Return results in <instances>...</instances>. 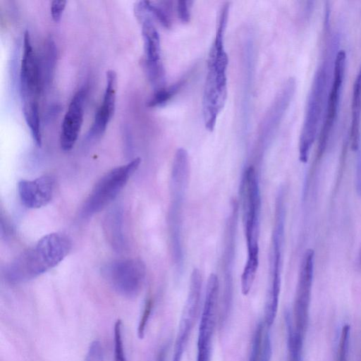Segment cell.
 Listing matches in <instances>:
<instances>
[{"label": "cell", "instance_id": "cell-25", "mask_svg": "<svg viewBox=\"0 0 361 361\" xmlns=\"http://www.w3.org/2000/svg\"><path fill=\"white\" fill-rule=\"evenodd\" d=\"M152 302L151 300H148L144 307L143 312L139 322L137 328V334L140 338H142L145 334L146 326L152 311Z\"/></svg>", "mask_w": 361, "mask_h": 361}, {"label": "cell", "instance_id": "cell-16", "mask_svg": "<svg viewBox=\"0 0 361 361\" xmlns=\"http://www.w3.org/2000/svg\"><path fill=\"white\" fill-rule=\"evenodd\" d=\"M361 64L353 87L351 103L350 146L353 151L360 149Z\"/></svg>", "mask_w": 361, "mask_h": 361}, {"label": "cell", "instance_id": "cell-24", "mask_svg": "<svg viewBox=\"0 0 361 361\" xmlns=\"http://www.w3.org/2000/svg\"><path fill=\"white\" fill-rule=\"evenodd\" d=\"M85 361H104V351L99 341H92L88 348Z\"/></svg>", "mask_w": 361, "mask_h": 361}, {"label": "cell", "instance_id": "cell-6", "mask_svg": "<svg viewBox=\"0 0 361 361\" xmlns=\"http://www.w3.org/2000/svg\"><path fill=\"white\" fill-rule=\"evenodd\" d=\"M141 159L137 157L106 173L94 185L85 200L81 214L91 216L109 205L120 193L133 173L137 169Z\"/></svg>", "mask_w": 361, "mask_h": 361}, {"label": "cell", "instance_id": "cell-8", "mask_svg": "<svg viewBox=\"0 0 361 361\" xmlns=\"http://www.w3.org/2000/svg\"><path fill=\"white\" fill-rule=\"evenodd\" d=\"M145 274V265L138 259L117 260L103 270L104 278L112 288L127 298H133L139 293Z\"/></svg>", "mask_w": 361, "mask_h": 361}, {"label": "cell", "instance_id": "cell-2", "mask_svg": "<svg viewBox=\"0 0 361 361\" xmlns=\"http://www.w3.org/2000/svg\"><path fill=\"white\" fill-rule=\"evenodd\" d=\"M230 4L221 8L215 37L209 51L207 72L202 99V114L205 128L212 132L227 99L226 71L228 57L224 47Z\"/></svg>", "mask_w": 361, "mask_h": 361}, {"label": "cell", "instance_id": "cell-12", "mask_svg": "<svg viewBox=\"0 0 361 361\" xmlns=\"http://www.w3.org/2000/svg\"><path fill=\"white\" fill-rule=\"evenodd\" d=\"M87 89H80L73 97L64 115L60 133V146L63 151H70L75 145L84 116V103Z\"/></svg>", "mask_w": 361, "mask_h": 361}, {"label": "cell", "instance_id": "cell-23", "mask_svg": "<svg viewBox=\"0 0 361 361\" xmlns=\"http://www.w3.org/2000/svg\"><path fill=\"white\" fill-rule=\"evenodd\" d=\"M262 326L259 325L255 331L249 361H262L263 341Z\"/></svg>", "mask_w": 361, "mask_h": 361}, {"label": "cell", "instance_id": "cell-14", "mask_svg": "<svg viewBox=\"0 0 361 361\" xmlns=\"http://www.w3.org/2000/svg\"><path fill=\"white\" fill-rule=\"evenodd\" d=\"M54 190V181L49 176L34 180H21L18 184L22 203L30 209H38L47 205L52 199Z\"/></svg>", "mask_w": 361, "mask_h": 361}, {"label": "cell", "instance_id": "cell-9", "mask_svg": "<svg viewBox=\"0 0 361 361\" xmlns=\"http://www.w3.org/2000/svg\"><path fill=\"white\" fill-rule=\"evenodd\" d=\"M346 63V53L343 49L336 52L333 75L324 114L322 126L319 131L317 157L319 159L324 153L334 127L339 106Z\"/></svg>", "mask_w": 361, "mask_h": 361}, {"label": "cell", "instance_id": "cell-7", "mask_svg": "<svg viewBox=\"0 0 361 361\" xmlns=\"http://www.w3.org/2000/svg\"><path fill=\"white\" fill-rule=\"evenodd\" d=\"M135 13L142 24L147 75L151 85L157 91L165 85V71L161 59L159 35L144 1L137 3Z\"/></svg>", "mask_w": 361, "mask_h": 361}, {"label": "cell", "instance_id": "cell-26", "mask_svg": "<svg viewBox=\"0 0 361 361\" xmlns=\"http://www.w3.org/2000/svg\"><path fill=\"white\" fill-rule=\"evenodd\" d=\"M192 4L190 1H178L177 3L178 18L183 23H188L190 20Z\"/></svg>", "mask_w": 361, "mask_h": 361}, {"label": "cell", "instance_id": "cell-17", "mask_svg": "<svg viewBox=\"0 0 361 361\" xmlns=\"http://www.w3.org/2000/svg\"><path fill=\"white\" fill-rule=\"evenodd\" d=\"M23 112L32 137L37 146L42 145V133L37 99L23 101Z\"/></svg>", "mask_w": 361, "mask_h": 361}, {"label": "cell", "instance_id": "cell-15", "mask_svg": "<svg viewBox=\"0 0 361 361\" xmlns=\"http://www.w3.org/2000/svg\"><path fill=\"white\" fill-rule=\"evenodd\" d=\"M117 77L109 75L106 78V87L102 102L97 109L92 126L88 131L89 139L100 137L106 131L116 106Z\"/></svg>", "mask_w": 361, "mask_h": 361}, {"label": "cell", "instance_id": "cell-5", "mask_svg": "<svg viewBox=\"0 0 361 361\" xmlns=\"http://www.w3.org/2000/svg\"><path fill=\"white\" fill-rule=\"evenodd\" d=\"M281 189L276 196L274 225L269 252V283L265 303V322L271 326L274 321L281 289L283 247L285 233V195Z\"/></svg>", "mask_w": 361, "mask_h": 361}, {"label": "cell", "instance_id": "cell-13", "mask_svg": "<svg viewBox=\"0 0 361 361\" xmlns=\"http://www.w3.org/2000/svg\"><path fill=\"white\" fill-rule=\"evenodd\" d=\"M295 88L296 82L294 78H289L281 87L261 124V142L266 141L273 136L291 102Z\"/></svg>", "mask_w": 361, "mask_h": 361}, {"label": "cell", "instance_id": "cell-28", "mask_svg": "<svg viewBox=\"0 0 361 361\" xmlns=\"http://www.w3.org/2000/svg\"><path fill=\"white\" fill-rule=\"evenodd\" d=\"M356 153L355 185L357 192L361 196V150Z\"/></svg>", "mask_w": 361, "mask_h": 361}, {"label": "cell", "instance_id": "cell-19", "mask_svg": "<svg viewBox=\"0 0 361 361\" xmlns=\"http://www.w3.org/2000/svg\"><path fill=\"white\" fill-rule=\"evenodd\" d=\"M184 83L185 79H181L169 87H164L155 91L154 95L149 100L147 106L155 107L165 104L180 90Z\"/></svg>", "mask_w": 361, "mask_h": 361}, {"label": "cell", "instance_id": "cell-20", "mask_svg": "<svg viewBox=\"0 0 361 361\" xmlns=\"http://www.w3.org/2000/svg\"><path fill=\"white\" fill-rule=\"evenodd\" d=\"M145 4L152 16L155 17L166 28L171 27V21L169 15V11L171 7V6L169 5L170 1L154 2L145 1Z\"/></svg>", "mask_w": 361, "mask_h": 361}, {"label": "cell", "instance_id": "cell-18", "mask_svg": "<svg viewBox=\"0 0 361 361\" xmlns=\"http://www.w3.org/2000/svg\"><path fill=\"white\" fill-rule=\"evenodd\" d=\"M121 212L114 209L106 216L105 221V229L108 238L111 245L119 249L123 246V235L121 232Z\"/></svg>", "mask_w": 361, "mask_h": 361}, {"label": "cell", "instance_id": "cell-27", "mask_svg": "<svg viewBox=\"0 0 361 361\" xmlns=\"http://www.w3.org/2000/svg\"><path fill=\"white\" fill-rule=\"evenodd\" d=\"M66 5V1L64 0H54L51 1L50 6L51 16L55 22H58L61 20Z\"/></svg>", "mask_w": 361, "mask_h": 361}, {"label": "cell", "instance_id": "cell-4", "mask_svg": "<svg viewBox=\"0 0 361 361\" xmlns=\"http://www.w3.org/2000/svg\"><path fill=\"white\" fill-rule=\"evenodd\" d=\"M243 219L247 246V260L241 276L243 295L250 292L259 267V237L261 196L256 171L252 166L245 171L241 184Z\"/></svg>", "mask_w": 361, "mask_h": 361}, {"label": "cell", "instance_id": "cell-11", "mask_svg": "<svg viewBox=\"0 0 361 361\" xmlns=\"http://www.w3.org/2000/svg\"><path fill=\"white\" fill-rule=\"evenodd\" d=\"M41 80L39 62L33 49L30 32L25 30L20 68V86L23 101L38 99Z\"/></svg>", "mask_w": 361, "mask_h": 361}, {"label": "cell", "instance_id": "cell-3", "mask_svg": "<svg viewBox=\"0 0 361 361\" xmlns=\"http://www.w3.org/2000/svg\"><path fill=\"white\" fill-rule=\"evenodd\" d=\"M69 238L61 233L43 236L8 266L6 276L13 283L32 280L58 265L71 249Z\"/></svg>", "mask_w": 361, "mask_h": 361}, {"label": "cell", "instance_id": "cell-10", "mask_svg": "<svg viewBox=\"0 0 361 361\" xmlns=\"http://www.w3.org/2000/svg\"><path fill=\"white\" fill-rule=\"evenodd\" d=\"M314 252L308 249L303 255L296 289L294 304L295 332L303 339L308 319L311 290L314 275Z\"/></svg>", "mask_w": 361, "mask_h": 361}, {"label": "cell", "instance_id": "cell-21", "mask_svg": "<svg viewBox=\"0 0 361 361\" xmlns=\"http://www.w3.org/2000/svg\"><path fill=\"white\" fill-rule=\"evenodd\" d=\"M114 361H128L123 338V324L118 319L114 329Z\"/></svg>", "mask_w": 361, "mask_h": 361}, {"label": "cell", "instance_id": "cell-22", "mask_svg": "<svg viewBox=\"0 0 361 361\" xmlns=\"http://www.w3.org/2000/svg\"><path fill=\"white\" fill-rule=\"evenodd\" d=\"M350 329V326L348 324L344 325L341 329L336 353V361H348Z\"/></svg>", "mask_w": 361, "mask_h": 361}, {"label": "cell", "instance_id": "cell-1", "mask_svg": "<svg viewBox=\"0 0 361 361\" xmlns=\"http://www.w3.org/2000/svg\"><path fill=\"white\" fill-rule=\"evenodd\" d=\"M338 33L327 36L321 59L314 72L307 99L304 121L300 135L299 159L302 163L308 160L310 151L316 140L322 115L326 105L332 79L334 58L338 51Z\"/></svg>", "mask_w": 361, "mask_h": 361}]
</instances>
